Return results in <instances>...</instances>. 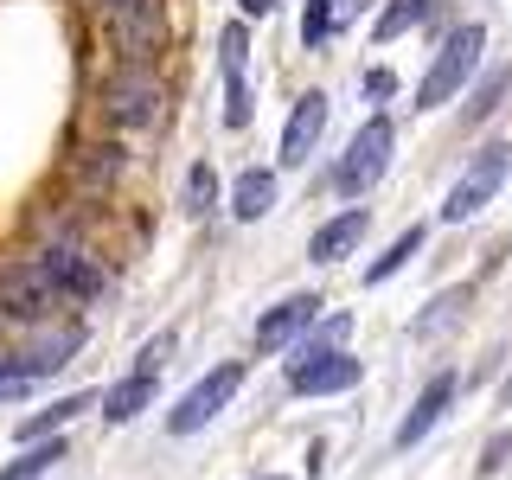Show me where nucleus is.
Listing matches in <instances>:
<instances>
[{"label":"nucleus","mask_w":512,"mask_h":480,"mask_svg":"<svg viewBox=\"0 0 512 480\" xmlns=\"http://www.w3.org/2000/svg\"><path fill=\"white\" fill-rule=\"evenodd\" d=\"M346 333H352V314H327V320H320V340H314V346H346Z\"/></svg>","instance_id":"cd10ccee"},{"label":"nucleus","mask_w":512,"mask_h":480,"mask_svg":"<svg viewBox=\"0 0 512 480\" xmlns=\"http://www.w3.org/2000/svg\"><path fill=\"white\" fill-rule=\"evenodd\" d=\"M77 340H84V333H77V327H58V333H45V340H39V352H26V365H32V372H58V365H64V352H77Z\"/></svg>","instance_id":"aec40b11"},{"label":"nucleus","mask_w":512,"mask_h":480,"mask_svg":"<svg viewBox=\"0 0 512 480\" xmlns=\"http://www.w3.org/2000/svg\"><path fill=\"white\" fill-rule=\"evenodd\" d=\"M244 7V20H263V13H276V0H237Z\"/></svg>","instance_id":"7c9ffc66"},{"label":"nucleus","mask_w":512,"mask_h":480,"mask_svg":"<svg viewBox=\"0 0 512 480\" xmlns=\"http://www.w3.org/2000/svg\"><path fill=\"white\" fill-rule=\"evenodd\" d=\"M365 90H372V96H391L397 77H391V71H372V77H365Z\"/></svg>","instance_id":"c756f323"},{"label":"nucleus","mask_w":512,"mask_h":480,"mask_svg":"<svg viewBox=\"0 0 512 480\" xmlns=\"http://www.w3.org/2000/svg\"><path fill=\"white\" fill-rule=\"evenodd\" d=\"M461 308H468V288H448V295H436V301H429V314L416 320V340H429L436 327H455Z\"/></svg>","instance_id":"412c9836"},{"label":"nucleus","mask_w":512,"mask_h":480,"mask_svg":"<svg viewBox=\"0 0 512 480\" xmlns=\"http://www.w3.org/2000/svg\"><path fill=\"white\" fill-rule=\"evenodd\" d=\"M244 64H250V32L244 26H224V77H244Z\"/></svg>","instance_id":"5701e85b"},{"label":"nucleus","mask_w":512,"mask_h":480,"mask_svg":"<svg viewBox=\"0 0 512 480\" xmlns=\"http://www.w3.org/2000/svg\"><path fill=\"white\" fill-rule=\"evenodd\" d=\"M423 20H429V0H391V7H384L378 20H372V39H378V45H391L397 32H410V26H423Z\"/></svg>","instance_id":"f3484780"},{"label":"nucleus","mask_w":512,"mask_h":480,"mask_svg":"<svg viewBox=\"0 0 512 480\" xmlns=\"http://www.w3.org/2000/svg\"><path fill=\"white\" fill-rule=\"evenodd\" d=\"M103 13H122V7H141V0H96Z\"/></svg>","instance_id":"2f4dec72"},{"label":"nucleus","mask_w":512,"mask_h":480,"mask_svg":"<svg viewBox=\"0 0 512 480\" xmlns=\"http://www.w3.org/2000/svg\"><path fill=\"white\" fill-rule=\"evenodd\" d=\"M58 282L45 276L39 256H0V314L7 320H26V327H45L58 308Z\"/></svg>","instance_id":"f257e3e1"},{"label":"nucleus","mask_w":512,"mask_h":480,"mask_svg":"<svg viewBox=\"0 0 512 480\" xmlns=\"http://www.w3.org/2000/svg\"><path fill=\"white\" fill-rule=\"evenodd\" d=\"M167 359H173V333H160V340H148V346H141L135 372H154V378H160V365H167Z\"/></svg>","instance_id":"bb28decb"},{"label":"nucleus","mask_w":512,"mask_h":480,"mask_svg":"<svg viewBox=\"0 0 512 480\" xmlns=\"http://www.w3.org/2000/svg\"><path fill=\"white\" fill-rule=\"evenodd\" d=\"M416 250H423V224H410V231H404V237H397V244H391V250H384V256H378V263H372V269H365V282H391V276H397V269H404V263H410V256H416Z\"/></svg>","instance_id":"6ab92c4d"},{"label":"nucleus","mask_w":512,"mask_h":480,"mask_svg":"<svg viewBox=\"0 0 512 480\" xmlns=\"http://www.w3.org/2000/svg\"><path fill=\"white\" fill-rule=\"evenodd\" d=\"M327 7H333V26H352L365 13V0H327Z\"/></svg>","instance_id":"c85d7f7f"},{"label":"nucleus","mask_w":512,"mask_h":480,"mask_svg":"<svg viewBox=\"0 0 512 480\" xmlns=\"http://www.w3.org/2000/svg\"><path fill=\"white\" fill-rule=\"evenodd\" d=\"M39 263H45V276L58 282V295H64V301H96V295L109 288L103 263H96L84 244H45V250H39Z\"/></svg>","instance_id":"6e6552de"},{"label":"nucleus","mask_w":512,"mask_h":480,"mask_svg":"<svg viewBox=\"0 0 512 480\" xmlns=\"http://www.w3.org/2000/svg\"><path fill=\"white\" fill-rule=\"evenodd\" d=\"M212 199H218V180H212V167H192L186 173V212H212Z\"/></svg>","instance_id":"4be33fe9"},{"label":"nucleus","mask_w":512,"mask_h":480,"mask_svg":"<svg viewBox=\"0 0 512 480\" xmlns=\"http://www.w3.org/2000/svg\"><path fill=\"white\" fill-rule=\"evenodd\" d=\"M320 135H327V96L301 90L295 109H288V122H282V160H288V167H301V160L320 148Z\"/></svg>","instance_id":"9d476101"},{"label":"nucleus","mask_w":512,"mask_h":480,"mask_svg":"<svg viewBox=\"0 0 512 480\" xmlns=\"http://www.w3.org/2000/svg\"><path fill=\"white\" fill-rule=\"evenodd\" d=\"M506 173H512V148H506V141H487V148L468 160V173L448 186V199H442V224H468L480 205H493V192L506 186Z\"/></svg>","instance_id":"20e7f679"},{"label":"nucleus","mask_w":512,"mask_h":480,"mask_svg":"<svg viewBox=\"0 0 512 480\" xmlns=\"http://www.w3.org/2000/svg\"><path fill=\"white\" fill-rule=\"evenodd\" d=\"M32 384H39V372L26 359H0V397H26Z\"/></svg>","instance_id":"393cba45"},{"label":"nucleus","mask_w":512,"mask_h":480,"mask_svg":"<svg viewBox=\"0 0 512 480\" xmlns=\"http://www.w3.org/2000/svg\"><path fill=\"white\" fill-rule=\"evenodd\" d=\"M506 96H512V64H500V71H493V77H487V84H480V90H474V103H468V109H461V122H487V116H493V109H500V103H506Z\"/></svg>","instance_id":"a211bd4d"},{"label":"nucleus","mask_w":512,"mask_h":480,"mask_svg":"<svg viewBox=\"0 0 512 480\" xmlns=\"http://www.w3.org/2000/svg\"><path fill=\"white\" fill-rule=\"evenodd\" d=\"M109 32H116L122 64H148V71H154L160 45H167V20H160V0H141V7L109 13Z\"/></svg>","instance_id":"1a4fd4ad"},{"label":"nucleus","mask_w":512,"mask_h":480,"mask_svg":"<svg viewBox=\"0 0 512 480\" xmlns=\"http://www.w3.org/2000/svg\"><path fill=\"white\" fill-rule=\"evenodd\" d=\"M391 154H397V128L372 116L359 128V135L346 141V154H340V167H333V192H346V199H359L365 186H378L384 180V167H391Z\"/></svg>","instance_id":"f03ea898"},{"label":"nucleus","mask_w":512,"mask_h":480,"mask_svg":"<svg viewBox=\"0 0 512 480\" xmlns=\"http://www.w3.org/2000/svg\"><path fill=\"white\" fill-rule=\"evenodd\" d=\"M314 314H320L314 295H288V301H276V308L256 320V352H282L288 340H301V333L314 327Z\"/></svg>","instance_id":"9b49d317"},{"label":"nucleus","mask_w":512,"mask_h":480,"mask_svg":"<svg viewBox=\"0 0 512 480\" xmlns=\"http://www.w3.org/2000/svg\"><path fill=\"white\" fill-rule=\"evenodd\" d=\"M365 231H372V212H365V205H346L340 218H327V224L308 237V263H340V256L359 244Z\"/></svg>","instance_id":"f8f14e48"},{"label":"nucleus","mask_w":512,"mask_h":480,"mask_svg":"<svg viewBox=\"0 0 512 480\" xmlns=\"http://www.w3.org/2000/svg\"><path fill=\"white\" fill-rule=\"evenodd\" d=\"M333 39V7L327 0H308V20H301V45H327Z\"/></svg>","instance_id":"a878e982"},{"label":"nucleus","mask_w":512,"mask_h":480,"mask_svg":"<svg viewBox=\"0 0 512 480\" xmlns=\"http://www.w3.org/2000/svg\"><path fill=\"white\" fill-rule=\"evenodd\" d=\"M365 365L346 346H301L288 359V391L295 397H327V391H352Z\"/></svg>","instance_id":"0eeeda50"},{"label":"nucleus","mask_w":512,"mask_h":480,"mask_svg":"<svg viewBox=\"0 0 512 480\" xmlns=\"http://www.w3.org/2000/svg\"><path fill=\"white\" fill-rule=\"evenodd\" d=\"M250 116H256V103H250L244 77H231V90H224V128H250Z\"/></svg>","instance_id":"b1692460"},{"label":"nucleus","mask_w":512,"mask_h":480,"mask_svg":"<svg viewBox=\"0 0 512 480\" xmlns=\"http://www.w3.org/2000/svg\"><path fill=\"white\" fill-rule=\"evenodd\" d=\"M448 404H455V378L436 372V378L423 384V397H416V410L404 416V423H397V448H416V442H423L429 429H436L442 416H448Z\"/></svg>","instance_id":"ddd939ff"},{"label":"nucleus","mask_w":512,"mask_h":480,"mask_svg":"<svg viewBox=\"0 0 512 480\" xmlns=\"http://www.w3.org/2000/svg\"><path fill=\"white\" fill-rule=\"evenodd\" d=\"M480 45H487V32H480V26H455V32H448L436 64H429L423 84H416V109H442L448 96L468 84V71L480 64Z\"/></svg>","instance_id":"39448f33"},{"label":"nucleus","mask_w":512,"mask_h":480,"mask_svg":"<svg viewBox=\"0 0 512 480\" xmlns=\"http://www.w3.org/2000/svg\"><path fill=\"white\" fill-rule=\"evenodd\" d=\"M237 391H244V359H224L218 372H205V378L180 397V404L167 410V429H173V436H199V429L212 423V416L231 404Z\"/></svg>","instance_id":"423d86ee"},{"label":"nucleus","mask_w":512,"mask_h":480,"mask_svg":"<svg viewBox=\"0 0 512 480\" xmlns=\"http://www.w3.org/2000/svg\"><path fill=\"white\" fill-rule=\"evenodd\" d=\"M154 384H160L154 372H128L122 384L103 391V416H109V423H135V416L154 404Z\"/></svg>","instance_id":"4468645a"},{"label":"nucleus","mask_w":512,"mask_h":480,"mask_svg":"<svg viewBox=\"0 0 512 480\" xmlns=\"http://www.w3.org/2000/svg\"><path fill=\"white\" fill-rule=\"evenodd\" d=\"M0 480H13V474H0Z\"/></svg>","instance_id":"473e14b6"},{"label":"nucleus","mask_w":512,"mask_h":480,"mask_svg":"<svg viewBox=\"0 0 512 480\" xmlns=\"http://www.w3.org/2000/svg\"><path fill=\"white\" fill-rule=\"evenodd\" d=\"M276 205V173L269 167H250V173H237V192H231V212H237V224H256Z\"/></svg>","instance_id":"2eb2a0df"},{"label":"nucleus","mask_w":512,"mask_h":480,"mask_svg":"<svg viewBox=\"0 0 512 480\" xmlns=\"http://www.w3.org/2000/svg\"><path fill=\"white\" fill-rule=\"evenodd\" d=\"M160 109H167V90H160V77L148 71V64H122V71L103 84L109 128H154Z\"/></svg>","instance_id":"7ed1b4c3"},{"label":"nucleus","mask_w":512,"mask_h":480,"mask_svg":"<svg viewBox=\"0 0 512 480\" xmlns=\"http://www.w3.org/2000/svg\"><path fill=\"white\" fill-rule=\"evenodd\" d=\"M90 404H96L90 391H77V397H58L52 410H39V416H26V423H20V442H26V448H32V442H45L52 429H64V423H71L77 410H90Z\"/></svg>","instance_id":"dca6fc26"}]
</instances>
